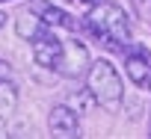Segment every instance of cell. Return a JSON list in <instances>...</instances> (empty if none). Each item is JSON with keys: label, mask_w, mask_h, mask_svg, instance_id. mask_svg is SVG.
<instances>
[{"label": "cell", "mask_w": 151, "mask_h": 139, "mask_svg": "<svg viewBox=\"0 0 151 139\" xmlns=\"http://www.w3.org/2000/svg\"><path fill=\"white\" fill-rule=\"evenodd\" d=\"M47 130H50L53 136H59V139L80 136V133H83V130H80V112L74 110V107H68V104L50 107V112H47Z\"/></svg>", "instance_id": "obj_4"}, {"label": "cell", "mask_w": 151, "mask_h": 139, "mask_svg": "<svg viewBox=\"0 0 151 139\" xmlns=\"http://www.w3.org/2000/svg\"><path fill=\"white\" fill-rule=\"evenodd\" d=\"M0 136H6V121H3V115H0Z\"/></svg>", "instance_id": "obj_14"}, {"label": "cell", "mask_w": 151, "mask_h": 139, "mask_svg": "<svg viewBox=\"0 0 151 139\" xmlns=\"http://www.w3.org/2000/svg\"><path fill=\"white\" fill-rule=\"evenodd\" d=\"M53 27L39 15V12H33L30 6L27 9H21L18 15H15V33H18V39H24V42H36V39H42L45 33H50Z\"/></svg>", "instance_id": "obj_6"}, {"label": "cell", "mask_w": 151, "mask_h": 139, "mask_svg": "<svg viewBox=\"0 0 151 139\" xmlns=\"http://www.w3.org/2000/svg\"><path fill=\"white\" fill-rule=\"evenodd\" d=\"M3 27H6V12L0 9V30H3Z\"/></svg>", "instance_id": "obj_15"}, {"label": "cell", "mask_w": 151, "mask_h": 139, "mask_svg": "<svg viewBox=\"0 0 151 139\" xmlns=\"http://www.w3.org/2000/svg\"><path fill=\"white\" fill-rule=\"evenodd\" d=\"M0 3H6V0H0Z\"/></svg>", "instance_id": "obj_17"}, {"label": "cell", "mask_w": 151, "mask_h": 139, "mask_svg": "<svg viewBox=\"0 0 151 139\" xmlns=\"http://www.w3.org/2000/svg\"><path fill=\"white\" fill-rule=\"evenodd\" d=\"M86 30H92V36L113 50H127L133 44V33H130V21H127L124 6L110 3V0L98 3V6H89Z\"/></svg>", "instance_id": "obj_1"}, {"label": "cell", "mask_w": 151, "mask_h": 139, "mask_svg": "<svg viewBox=\"0 0 151 139\" xmlns=\"http://www.w3.org/2000/svg\"><path fill=\"white\" fill-rule=\"evenodd\" d=\"M65 104H68V107H74L77 112H89L92 107H98V104H95V98H92V92H89V86H83V89H77V92H71Z\"/></svg>", "instance_id": "obj_10"}, {"label": "cell", "mask_w": 151, "mask_h": 139, "mask_svg": "<svg viewBox=\"0 0 151 139\" xmlns=\"http://www.w3.org/2000/svg\"><path fill=\"white\" fill-rule=\"evenodd\" d=\"M30 9L39 12L50 27H65V30H80L83 27V21H74L65 9H56L53 3H47V0H30Z\"/></svg>", "instance_id": "obj_8"}, {"label": "cell", "mask_w": 151, "mask_h": 139, "mask_svg": "<svg viewBox=\"0 0 151 139\" xmlns=\"http://www.w3.org/2000/svg\"><path fill=\"white\" fill-rule=\"evenodd\" d=\"M83 6H98V3H107V0H80Z\"/></svg>", "instance_id": "obj_13"}, {"label": "cell", "mask_w": 151, "mask_h": 139, "mask_svg": "<svg viewBox=\"0 0 151 139\" xmlns=\"http://www.w3.org/2000/svg\"><path fill=\"white\" fill-rule=\"evenodd\" d=\"M62 3H68V0H62Z\"/></svg>", "instance_id": "obj_18"}, {"label": "cell", "mask_w": 151, "mask_h": 139, "mask_svg": "<svg viewBox=\"0 0 151 139\" xmlns=\"http://www.w3.org/2000/svg\"><path fill=\"white\" fill-rule=\"evenodd\" d=\"M59 53H62V39H56L53 33H45L42 39L33 42V59L42 65V68H56L59 62Z\"/></svg>", "instance_id": "obj_7"}, {"label": "cell", "mask_w": 151, "mask_h": 139, "mask_svg": "<svg viewBox=\"0 0 151 139\" xmlns=\"http://www.w3.org/2000/svg\"><path fill=\"white\" fill-rule=\"evenodd\" d=\"M124 74L133 86L139 89H148V80H151V53L145 47H136L130 44L127 53H124Z\"/></svg>", "instance_id": "obj_5"}, {"label": "cell", "mask_w": 151, "mask_h": 139, "mask_svg": "<svg viewBox=\"0 0 151 139\" xmlns=\"http://www.w3.org/2000/svg\"><path fill=\"white\" fill-rule=\"evenodd\" d=\"M139 15L151 24V0H139Z\"/></svg>", "instance_id": "obj_11"}, {"label": "cell", "mask_w": 151, "mask_h": 139, "mask_svg": "<svg viewBox=\"0 0 151 139\" xmlns=\"http://www.w3.org/2000/svg\"><path fill=\"white\" fill-rule=\"evenodd\" d=\"M18 107V89L12 86V80H0V115H9Z\"/></svg>", "instance_id": "obj_9"}, {"label": "cell", "mask_w": 151, "mask_h": 139, "mask_svg": "<svg viewBox=\"0 0 151 139\" xmlns=\"http://www.w3.org/2000/svg\"><path fill=\"white\" fill-rule=\"evenodd\" d=\"M89 65H92V53L80 39H62V53H59V62L53 68L59 77L80 80V77H86Z\"/></svg>", "instance_id": "obj_3"}, {"label": "cell", "mask_w": 151, "mask_h": 139, "mask_svg": "<svg viewBox=\"0 0 151 139\" xmlns=\"http://www.w3.org/2000/svg\"><path fill=\"white\" fill-rule=\"evenodd\" d=\"M0 80H12V65L6 59H0Z\"/></svg>", "instance_id": "obj_12"}, {"label": "cell", "mask_w": 151, "mask_h": 139, "mask_svg": "<svg viewBox=\"0 0 151 139\" xmlns=\"http://www.w3.org/2000/svg\"><path fill=\"white\" fill-rule=\"evenodd\" d=\"M86 86L95 98L98 107H104L107 112H116L124 101V80L116 71V65L110 59H92L89 71H86Z\"/></svg>", "instance_id": "obj_2"}, {"label": "cell", "mask_w": 151, "mask_h": 139, "mask_svg": "<svg viewBox=\"0 0 151 139\" xmlns=\"http://www.w3.org/2000/svg\"><path fill=\"white\" fill-rule=\"evenodd\" d=\"M148 92H151V80H148Z\"/></svg>", "instance_id": "obj_16"}]
</instances>
